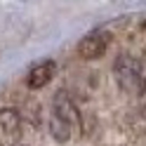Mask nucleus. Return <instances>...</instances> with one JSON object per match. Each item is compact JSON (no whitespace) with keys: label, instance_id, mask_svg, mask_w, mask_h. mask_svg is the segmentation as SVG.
Here are the masks:
<instances>
[{"label":"nucleus","instance_id":"5","mask_svg":"<svg viewBox=\"0 0 146 146\" xmlns=\"http://www.w3.org/2000/svg\"><path fill=\"white\" fill-rule=\"evenodd\" d=\"M0 132L3 137H17L21 134V115L17 108H0Z\"/></svg>","mask_w":146,"mask_h":146},{"label":"nucleus","instance_id":"8","mask_svg":"<svg viewBox=\"0 0 146 146\" xmlns=\"http://www.w3.org/2000/svg\"><path fill=\"white\" fill-rule=\"evenodd\" d=\"M17 146H21V144H17Z\"/></svg>","mask_w":146,"mask_h":146},{"label":"nucleus","instance_id":"2","mask_svg":"<svg viewBox=\"0 0 146 146\" xmlns=\"http://www.w3.org/2000/svg\"><path fill=\"white\" fill-rule=\"evenodd\" d=\"M108 47V33H90L78 42V57L80 59H99Z\"/></svg>","mask_w":146,"mask_h":146},{"label":"nucleus","instance_id":"6","mask_svg":"<svg viewBox=\"0 0 146 146\" xmlns=\"http://www.w3.org/2000/svg\"><path fill=\"white\" fill-rule=\"evenodd\" d=\"M71 132H73V125H71V123H66L64 118L50 113V134H52L54 141L66 144V141L71 139Z\"/></svg>","mask_w":146,"mask_h":146},{"label":"nucleus","instance_id":"1","mask_svg":"<svg viewBox=\"0 0 146 146\" xmlns=\"http://www.w3.org/2000/svg\"><path fill=\"white\" fill-rule=\"evenodd\" d=\"M113 78L118 87L130 97H141L146 92V78L144 68L132 54H118L113 61Z\"/></svg>","mask_w":146,"mask_h":146},{"label":"nucleus","instance_id":"4","mask_svg":"<svg viewBox=\"0 0 146 146\" xmlns=\"http://www.w3.org/2000/svg\"><path fill=\"white\" fill-rule=\"evenodd\" d=\"M54 71H57V64H54V61H40V64H35V66L29 71L26 85H29L31 90H40V87H45V85L52 80Z\"/></svg>","mask_w":146,"mask_h":146},{"label":"nucleus","instance_id":"3","mask_svg":"<svg viewBox=\"0 0 146 146\" xmlns=\"http://www.w3.org/2000/svg\"><path fill=\"white\" fill-rule=\"evenodd\" d=\"M52 113L59 115V118H64V120L71 123L73 127L80 125L78 108H76V104H73V99L68 97V92H64V90H59V92L52 97Z\"/></svg>","mask_w":146,"mask_h":146},{"label":"nucleus","instance_id":"7","mask_svg":"<svg viewBox=\"0 0 146 146\" xmlns=\"http://www.w3.org/2000/svg\"><path fill=\"white\" fill-rule=\"evenodd\" d=\"M141 29H146V21H144V24H141Z\"/></svg>","mask_w":146,"mask_h":146}]
</instances>
